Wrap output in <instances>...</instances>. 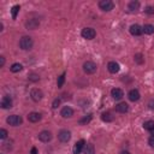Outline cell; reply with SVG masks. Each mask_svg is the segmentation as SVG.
Returning <instances> with one entry per match:
<instances>
[{
	"mask_svg": "<svg viewBox=\"0 0 154 154\" xmlns=\"http://www.w3.org/2000/svg\"><path fill=\"white\" fill-rule=\"evenodd\" d=\"M6 122H7V124H8V125H12V126H18V125H20V124H22L23 119H22V117H20V116L12 114V116H8V117H7Z\"/></svg>",
	"mask_w": 154,
	"mask_h": 154,
	"instance_id": "obj_2",
	"label": "cell"
},
{
	"mask_svg": "<svg viewBox=\"0 0 154 154\" xmlns=\"http://www.w3.org/2000/svg\"><path fill=\"white\" fill-rule=\"evenodd\" d=\"M58 138L61 142H69L70 138H71V132L67 131V130H60L59 134H58Z\"/></svg>",
	"mask_w": 154,
	"mask_h": 154,
	"instance_id": "obj_8",
	"label": "cell"
},
{
	"mask_svg": "<svg viewBox=\"0 0 154 154\" xmlns=\"http://www.w3.org/2000/svg\"><path fill=\"white\" fill-rule=\"evenodd\" d=\"M143 32H144V34H148V35L153 34V32H154V26H153L152 24H146V25L143 26Z\"/></svg>",
	"mask_w": 154,
	"mask_h": 154,
	"instance_id": "obj_21",
	"label": "cell"
},
{
	"mask_svg": "<svg viewBox=\"0 0 154 154\" xmlns=\"http://www.w3.org/2000/svg\"><path fill=\"white\" fill-rule=\"evenodd\" d=\"M60 114H61L63 118H71L73 116V109L71 107H69V106H65V107L61 108Z\"/></svg>",
	"mask_w": 154,
	"mask_h": 154,
	"instance_id": "obj_10",
	"label": "cell"
},
{
	"mask_svg": "<svg viewBox=\"0 0 154 154\" xmlns=\"http://www.w3.org/2000/svg\"><path fill=\"white\" fill-rule=\"evenodd\" d=\"M29 78H30L31 81H38V78H40V77H38L37 75H35V73H31V75L29 76Z\"/></svg>",
	"mask_w": 154,
	"mask_h": 154,
	"instance_id": "obj_33",
	"label": "cell"
},
{
	"mask_svg": "<svg viewBox=\"0 0 154 154\" xmlns=\"http://www.w3.org/2000/svg\"><path fill=\"white\" fill-rule=\"evenodd\" d=\"M101 119H102L103 122H112V120H113V116H112L109 112H105V113H102Z\"/></svg>",
	"mask_w": 154,
	"mask_h": 154,
	"instance_id": "obj_22",
	"label": "cell"
},
{
	"mask_svg": "<svg viewBox=\"0 0 154 154\" xmlns=\"http://www.w3.org/2000/svg\"><path fill=\"white\" fill-rule=\"evenodd\" d=\"M38 25H40V20L36 19V18H30V19H28V20L25 22V26H26V29H30V30L36 29Z\"/></svg>",
	"mask_w": 154,
	"mask_h": 154,
	"instance_id": "obj_7",
	"label": "cell"
},
{
	"mask_svg": "<svg viewBox=\"0 0 154 154\" xmlns=\"http://www.w3.org/2000/svg\"><path fill=\"white\" fill-rule=\"evenodd\" d=\"M19 10H20L19 5H14V6L11 8V13H12V18H13V19L17 18V13L19 12Z\"/></svg>",
	"mask_w": 154,
	"mask_h": 154,
	"instance_id": "obj_25",
	"label": "cell"
},
{
	"mask_svg": "<svg viewBox=\"0 0 154 154\" xmlns=\"http://www.w3.org/2000/svg\"><path fill=\"white\" fill-rule=\"evenodd\" d=\"M116 109H117L118 112H120V113H125V112H128L129 106H128L126 102H120V103L116 105Z\"/></svg>",
	"mask_w": 154,
	"mask_h": 154,
	"instance_id": "obj_17",
	"label": "cell"
},
{
	"mask_svg": "<svg viewBox=\"0 0 154 154\" xmlns=\"http://www.w3.org/2000/svg\"><path fill=\"white\" fill-rule=\"evenodd\" d=\"M149 108H152V109H154V101L152 100L150 102H149Z\"/></svg>",
	"mask_w": 154,
	"mask_h": 154,
	"instance_id": "obj_36",
	"label": "cell"
},
{
	"mask_svg": "<svg viewBox=\"0 0 154 154\" xmlns=\"http://www.w3.org/2000/svg\"><path fill=\"white\" fill-rule=\"evenodd\" d=\"M143 128L146 129V130H148V131H153L154 130V122L153 120H147V122H144L143 123Z\"/></svg>",
	"mask_w": 154,
	"mask_h": 154,
	"instance_id": "obj_19",
	"label": "cell"
},
{
	"mask_svg": "<svg viewBox=\"0 0 154 154\" xmlns=\"http://www.w3.org/2000/svg\"><path fill=\"white\" fill-rule=\"evenodd\" d=\"M130 34L134 35V36H140L143 34V28L140 26L138 24H132L130 26Z\"/></svg>",
	"mask_w": 154,
	"mask_h": 154,
	"instance_id": "obj_9",
	"label": "cell"
},
{
	"mask_svg": "<svg viewBox=\"0 0 154 154\" xmlns=\"http://www.w3.org/2000/svg\"><path fill=\"white\" fill-rule=\"evenodd\" d=\"M99 6H100V8L102 11H106V12L113 10V7H114V5H113V2L111 0H101L99 2Z\"/></svg>",
	"mask_w": 154,
	"mask_h": 154,
	"instance_id": "obj_4",
	"label": "cell"
},
{
	"mask_svg": "<svg viewBox=\"0 0 154 154\" xmlns=\"http://www.w3.org/2000/svg\"><path fill=\"white\" fill-rule=\"evenodd\" d=\"M30 96H31V99L34 100V101H40L42 97H43V93H42V90H40V89H37V88H34V89H31V91H30Z\"/></svg>",
	"mask_w": 154,
	"mask_h": 154,
	"instance_id": "obj_6",
	"label": "cell"
},
{
	"mask_svg": "<svg viewBox=\"0 0 154 154\" xmlns=\"http://www.w3.org/2000/svg\"><path fill=\"white\" fill-rule=\"evenodd\" d=\"M128 7H129L130 11H137L140 8V2L138 1H131V2H129Z\"/></svg>",
	"mask_w": 154,
	"mask_h": 154,
	"instance_id": "obj_20",
	"label": "cell"
},
{
	"mask_svg": "<svg viewBox=\"0 0 154 154\" xmlns=\"http://www.w3.org/2000/svg\"><path fill=\"white\" fill-rule=\"evenodd\" d=\"M140 91L137 90V89H131L130 91H129V94H128V97H129V100L130 101H132V102H135V101H137L138 99H140Z\"/></svg>",
	"mask_w": 154,
	"mask_h": 154,
	"instance_id": "obj_13",
	"label": "cell"
},
{
	"mask_svg": "<svg viewBox=\"0 0 154 154\" xmlns=\"http://www.w3.org/2000/svg\"><path fill=\"white\" fill-rule=\"evenodd\" d=\"M6 137H7V131H6L5 129H1V130H0V138H1V140H5Z\"/></svg>",
	"mask_w": 154,
	"mask_h": 154,
	"instance_id": "obj_29",
	"label": "cell"
},
{
	"mask_svg": "<svg viewBox=\"0 0 154 154\" xmlns=\"http://www.w3.org/2000/svg\"><path fill=\"white\" fill-rule=\"evenodd\" d=\"M1 107L2 108H11L12 107V99L10 97V96H4L2 99H1Z\"/></svg>",
	"mask_w": 154,
	"mask_h": 154,
	"instance_id": "obj_15",
	"label": "cell"
},
{
	"mask_svg": "<svg viewBox=\"0 0 154 154\" xmlns=\"http://www.w3.org/2000/svg\"><path fill=\"white\" fill-rule=\"evenodd\" d=\"M90 120H91V114H88V116H85L84 118L79 119V124H87V123H89Z\"/></svg>",
	"mask_w": 154,
	"mask_h": 154,
	"instance_id": "obj_27",
	"label": "cell"
},
{
	"mask_svg": "<svg viewBox=\"0 0 154 154\" xmlns=\"http://www.w3.org/2000/svg\"><path fill=\"white\" fill-rule=\"evenodd\" d=\"M38 140L42 141V142H49V141L52 140V134H51L49 131H47V130L41 131V132L38 134Z\"/></svg>",
	"mask_w": 154,
	"mask_h": 154,
	"instance_id": "obj_11",
	"label": "cell"
},
{
	"mask_svg": "<svg viewBox=\"0 0 154 154\" xmlns=\"http://www.w3.org/2000/svg\"><path fill=\"white\" fill-rule=\"evenodd\" d=\"M4 64H5V58L0 57V66H4Z\"/></svg>",
	"mask_w": 154,
	"mask_h": 154,
	"instance_id": "obj_34",
	"label": "cell"
},
{
	"mask_svg": "<svg viewBox=\"0 0 154 154\" xmlns=\"http://www.w3.org/2000/svg\"><path fill=\"white\" fill-rule=\"evenodd\" d=\"M64 82H65V73H63V75H60V76L58 77V82H57L58 88H61L63 84H64Z\"/></svg>",
	"mask_w": 154,
	"mask_h": 154,
	"instance_id": "obj_26",
	"label": "cell"
},
{
	"mask_svg": "<svg viewBox=\"0 0 154 154\" xmlns=\"http://www.w3.org/2000/svg\"><path fill=\"white\" fill-rule=\"evenodd\" d=\"M81 35H82L84 38H87V40H93V38L95 37V35H96V31H95L93 28H84V29L82 30Z\"/></svg>",
	"mask_w": 154,
	"mask_h": 154,
	"instance_id": "obj_3",
	"label": "cell"
},
{
	"mask_svg": "<svg viewBox=\"0 0 154 154\" xmlns=\"http://www.w3.org/2000/svg\"><path fill=\"white\" fill-rule=\"evenodd\" d=\"M60 101H61L60 99H55V100L53 101V105H52V107H53V108H57V107L60 105Z\"/></svg>",
	"mask_w": 154,
	"mask_h": 154,
	"instance_id": "obj_31",
	"label": "cell"
},
{
	"mask_svg": "<svg viewBox=\"0 0 154 154\" xmlns=\"http://www.w3.org/2000/svg\"><path fill=\"white\" fill-rule=\"evenodd\" d=\"M28 119H29V122H31V123H36V122H38V120L41 119V114L37 113V112H31V113L28 116Z\"/></svg>",
	"mask_w": 154,
	"mask_h": 154,
	"instance_id": "obj_18",
	"label": "cell"
},
{
	"mask_svg": "<svg viewBox=\"0 0 154 154\" xmlns=\"http://www.w3.org/2000/svg\"><path fill=\"white\" fill-rule=\"evenodd\" d=\"M84 154H95V148L93 144H87L84 148Z\"/></svg>",
	"mask_w": 154,
	"mask_h": 154,
	"instance_id": "obj_23",
	"label": "cell"
},
{
	"mask_svg": "<svg viewBox=\"0 0 154 154\" xmlns=\"http://www.w3.org/2000/svg\"><path fill=\"white\" fill-rule=\"evenodd\" d=\"M31 154H37V149H36L35 147L31 148Z\"/></svg>",
	"mask_w": 154,
	"mask_h": 154,
	"instance_id": "obj_35",
	"label": "cell"
},
{
	"mask_svg": "<svg viewBox=\"0 0 154 154\" xmlns=\"http://www.w3.org/2000/svg\"><path fill=\"white\" fill-rule=\"evenodd\" d=\"M22 69H23V66H22L19 63H14V64H13V65L10 67V70H11L12 72H19Z\"/></svg>",
	"mask_w": 154,
	"mask_h": 154,
	"instance_id": "obj_24",
	"label": "cell"
},
{
	"mask_svg": "<svg viewBox=\"0 0 154 154\" xmlns=\"http://www.w3.org/2000/svg\"><path fill=\"white\" fill-rule=\"evenodd\" d=\"M107 69H108V71H109L111 73H117L120 67H119V64H118V63H116V61H109L108 65H107Z\"/></svg>",
	"mask_w": 154,
	"mask_h": 154,
	"instance_id": "obj_16",
	"label": "cell"
},
{
	"mask_svg": "<svg viewBox=\"0 0 154 154\" xmlns=\"http://www.w3.org/2000/svg\"><path fill=\"white\" fill-rule=\"evenodd\" d=\"M85 146V141L84 140H79L78 142H76L75 147H73V154H79L82 152V149Z\"/></svg>",
	"mask_w": 154,
	"mask_h": 154,
	"instance_id": "obj_14",
	"label": "cell"
},
{
	"mask_svg": "<svg viewBox=\"0 0 154 154\" xmlns=\"http://www.w3.org/2000/svg\"><path fill=\"white\" fill-rule=\"evenodd\" d=\"M135 61H136L137 64H142V63H143V57H142L141 53H138V54L135 55Z\"/></svg>",
	"mask_w": 154,
	"mask_h": 154,
	"instance_id": "obj_28",
	"label": "cell"
},
{
	"mask_svg": "<svg viewBox=\"0 0 154 154\" xmlns=\"http://www.w3.org/2000/svg\"><path fill=\"white\" fill-rule=\"evenodd\" d=\"M120 154H130L128 150H123V152H120Z\"/></svg>",
	"mask_w": 154,
	"mask_h": 154,
	"instance_id": "obj_37",
	"label": "cell"
},
{
	"mask_svg": "<svg viewBox=\"0 0 154 154\" xmlns=\"http://www.w3.org/2000/svg\"><path fill=\"white\" fill-rule=\"evenodd\" d=\"M32 38L30 36H23L20 40H19V47L23 49V51H28L32 47Z\"/></svg>",
	"mask_w": 154,
	"mask_h": 154,
	"instance_id": "obj_1",
	"label": "cell"
},
{
	"mask_svg": "<svg viewBox=\"0 0 154 154\" xmlns=\"http://www.w3.org/2000/svg\"><path fill=\"white\" fill-rule=\"evenodd\" d=\"M144 11H146L148 14H153V13H154V7H153V6H147Z\"/></svg>",
	"mask_w": 154,
	"mask_h": 154,
	"instance_id": "obj_30",
	"label": "cell"
},
{
	"mask_svg": "<svg viewBox=\"0 0 154 154\" xmlns=\"http://www.w3.org/2000/svg\"><path fill=\"white\" fill-rule=\"evenodd\" d=\"M148 143H149V146H150V147H153V148H154V135H152V136L149 137Z\"/></svg>",
	"mask_w": 154,
	"mask_h": 154,
	"instance_id": "obj_32",
	"label": "cell"
},
{
	"mask_svg": "<svg viewBox=\"0 0 154 154\" xmlns=\"http://www.w3.org/2000/svg\"><path fill=\"white\" fill-rule=\"evenodd\" d=\"M83 70L85 73H94L96 71V64L93 61H85L83 64Z\"/></svg>",
	"mask_w": 154,
	"mask_h": 154,
	"instance_id": "obj_5",
	"label": "cell"
},
{
	"mask_svg": "<svg viewBox=\"0 0 154 154\" xmlns=\"http://www.w3.org/2000/svg\"><path fill=\"white\" fill-rule=\"evenodd\" d=\"M111 95H112V97H113L114 100H120V99L124 96V93H123V90L119 89V88H113V89L111 90Z\"/></svg>",
	"mask_w": 154,
	"mask_h": 154,
	"instance_id": "obj_12",
	"label": "cell"
}]
</instances>
